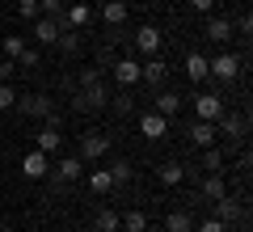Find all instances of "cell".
<instances>
[{"instance_id": "obj_1", "label": "cell", "mask_w": 253, "mask_h": 232, "mask_svg": "<svg viewBox=\"0 0 253 232\" xmlns=\"http://www.w3.org/2000/svg\"><path fill=\"white\" fill-rule=\"evenodd\" d=\"M106 101H110V93H106V85H101L97 68L81 72V89H76V110H106Z\"/></svg>"}, {"instance_id": "obj_2", "label": "cell", "mask_w": 253, "mask_h": 232, "mask_svg": "<svg viewBox=\"0 0 253 232\" xmlns=\"http://www.w3.org/2000/svg\"><path fill=\"white\" fill-rule=\"evenodd\" d=\"M106 152H110V135H101V131H84V135H81V161H93V165H97Z\"/></svg>"}, {"instance_id": "obj_3", "label": "cell", "mask_w": 253, "mask_h": 232, "mask_svg": "<svg viewBox=\"0 0 253 232\" xmlns=\"http://www.w3.org/2000/svg\"><path fill=\"white\" fill-rule=\"evenodd\" d=\"M17 110H21V118H46V114H55V101L46 93H30V97H17Z\"/></svg>"}, {"instance_id": "obj_4", "label": "cell", "mask_w": 253, "mask_h": 232, "mask_svg": "<svg viewBox=\"0 0 253 232\" xmlns=\"http://www.w3.org/2000/svg\"><path fill=\"white\" fill-rule=\"evenodd\" d=\"M207 72H211V76H215V81H236V76H241V59H236V55H215V59H207Z\"/></svg>"}, {"instance_id": "obj_5", "label": "cell", "mask_w": 253, "mask_h": 232, "mask_svg": "<svg viewBox=\"0 0 253 232\" xmlns=\"http://www.w3.org/2000/svg\"><path fill=\"white\" fill-rule=\"evenodd\" d=\"M114 85H118V89H131V85H139V63L131 59V55L114 59Z\"/></svg>"}, {"instance_id": "obj_6", "label": "cell", "mask_w": 253, "mask_h": 232, "mask_svg": "<svg viewBox=\"0 0 253 232\" xmlns=\"http://www.w3.org/2000/svg\"><path fill=\"white\" fill-rule=\"evenodd\" d=\"M165 72H169V68H165V59H161V55H152L148 63H139V81H144L148 89H161V85H165Z\"/></svg>"}, {"instance_id": "obj_7", "label": "cell", "mask_w": 253, "mask_h": 232, "mask_svg": "<svg viewBox=\"0 0 253 232\" xmlns=\"http://www.w3.org/2000/svg\"><path fill=\"white\" fill-rule=\"evenodd\" d=\"M194 114H199L203 123H215V118L224 114V101H219L215 93H199V97H194Z\"/></svg>"}, {"instance_id": "obj_8", "label": "cell", "mask_w": 253, "mask_h": 232, "mask_svg": "<svg viewBox=\"0 0 253 232\" xmlns=\"http://www.w3.org/2000/svg\"><path fill=\"white\" fill-rule=\"evenodd\" d=\"M139 131H144L148 139H165V135H169V118L156 114V110H148V114L139 118Z\"/></svg>"}, {"instance_id": "obj_9", "label": "cell", "mask_w": 253, "mask_h": 232, "mask_svg": "<svg viewBox=\"0 0 253 232\" xmlns=\"http://www.w3.org/2000/svg\"><path fill=\"white\" fill-rule=\"evenodd\" d=\"M21 169H26V178L30 182H42L46 173H51V165H46V152H26V161H21Z\"/></svg>"}, {"instance_id": "obj_10", "label": "cell", "mask_w": 253, "mask_h": 232, "mask_svg": "<svg viewBox=\"0 0 253 232\" xmlns=\"http://www.w3.org/2000/svg\"><path fill=\"white\" fill-rule=\"evenodd\" d=\"M84 178V161L81 156H63L59 165H55V182H81Z\"/></svg>"}, {"instance_id": "obj_11", "label": "cell", "mask_w": 253, "mask_h": 232, "mask_svg": "<svg viewBox=\"0 0 253 232\" xmlns=\"http://www.w3.org/2000/svg\"><path fill=\"white\" fill-rule=\"evenodd\" d=\"M135 46L144 55H161V30H156V26H139L135 30Z\"/></svg>"}, {"instance_id": "obj_12", "label": "cell", "mask_w": 253, "mask_h": 232, "mask_svg": "<svg viewBox=\"0 0 253 232\" xmlns=\"http://www.w3.org/2000/svg\"><path fill=\"white\" fill-rule=\"evenodd\" d=\"M215 220L219 224H236V220H245V207L224 194V198H215Z\"/></svg>"}, {"instance_id": "obj_13", "label": "cell", "mask_w": 253, "mask_h": 232, "mask_svg": "<svg viewBox=\"0 0 253 232\" xmlns=\"http://www.w3.org/2000/svg\"><path fill=\"white\" fill-rule=\"evenodd\" d=\"M34 38H38L42 46L59 43V17H38V21H34Z\"/></svg>"}, {"instance_id": "obj_14", "label": "cell", "mask_w": 253, "mask_h": 232, "mask_svg": "<svg viewBox=\"0 0 253 232\" xmlns=\"http://www.w3.org/2000/svg\"><path fill=\"white\" fill-rule=\"evenodd\" d=\"M203 34H207L211 43H228V38H232L236 30H232V21H228V17H207V26H203Z\"/></svg>"}, {"instance_id": "obj_15", "label": "cell", "mask_w": 253, "mask_h": 232, "mask_svg": "<svg viewBox=\"0 0 253 232\" xmlns=\"http://www.w3.org/2000/svg\"><path fill=\"white\" fill-rule=\"evenodd\" d=\"M186 76H190V85H203L211 76L207 72V55H199V51H190L186 55Z\"/></svg>"}, {"instance_id": "obj_16", "label": "cell", "mask_w": 253, "mask_h": 232, "mask_svg": "<svg viewBox=\"0 0 253 232\" xmlns=\"http://www.w3.org/2000/svg\"><path fill=\"white\" fill-rule=\"evenodd\" d=\"M190 143H194V148H211V143H215V123H194L190 127Z\"/></svg>"}, {"instance_id": "obj_17", "label": "cell", "mask_w": 253, "mask_h": 232, "mask_svg": "<svg viewBox=\"0 0 253 232\" xmlns=\"http://www.w3.org/2000/svg\"><path fill=\"white\" fill-rule=\"evenodd\" d=\"M101 21L106 26H123L126 21V0H106L101 4Z\"/></svg>"}, {"instance_id": "obj_18", "label": "cell", "mask_w": 253, "mask_h": 232, "mask_svg": "<svg viewBox=\"0 0 253 232\" xmlns=\"http://www.w3.org/2000/svg\"><path fill=\"white\" fill-rule=\"evenodd\" d=\"M177 110H181V97H177V93H169V89H156V114H165V118H173V114H177Z\"/></svg>"}, {"instance_id": "obj_19", "label": "cell", "mask_w": 253, "mask_h": 232, "mask_svg": "<svg viewBox=\"0 0 253 232\" xmlns=\"http://www.w3.org/2000/svg\"><path fill=\"white\" fill-rule=\"evenodd\" d=\"M215 123H219V131H224V135H232V139H241V135H245V118H241V114H228V110H224V114H219Z\"/></svg>"}, {"instance_id": "obj_20", "label": "cell", "mask_w": 253, "mask_h": 232, "mask_svg": "<svg viewBox=\"0 0 253 232\" xmlns=\"http://www.w3.org/2000/svg\"><path fill=\"white\" fill-rule=\"evenodd\" d=\"M110 186H114L110 169H97V165H93V169H89V190H93V194H106Z\"/></svg>"}, {"instance_id": "obj_21", "label": "cell", "mask_w": 253, "mask_h": 232, "mask_svg": "<svg viewBox=\"0 0 253 232\" xmlns=\"http://www.w3.org/2000/svg\"><path fill=\"white\" fill-rule=\"evenodd\" d=\"M93 228H97V232H123V228H118V211H114V207H101L97 220H93Z\"/></svg>"}, {"instance_id": "obj_22", "label": "cell", "mask_w": 253, "mask_h": 232, "mask_svg": "<svg viewBox=\"0 0 253 232\" xmlns=\"http://www.w3.org/2000/svg\"><path fill=\"white\" fill-rule=\"evenodd\" d=\"M165 232H194V220H190V211H169V220H165Z\"/></svg>"}, {"instance_id": "obj_23", "label": "cell", "mask_w": 253, "mask_h": 232, "mask_svg": "<svg viewBox=\"0 0 253 232\" xmlns=\"http://www.w3.org/2000/svg\"><path fill=\"white\" fill-rule=\"evenodd\" d=\"M89 17H93V9H89V4H84V0H76L72 9H68V26H72V30L89 26Z\"/></svg>"}, {"instance_id": "obj_24", "label": "cell", "mask_w": 253, "mask_h": 232, "mask_svg": "<svg viewBox=\"0 0 253 232\" xmlns=\"http://www.w3.org/2000/svg\"><path fill=\"white\" fill-rule=\"evenodd\" d=\"M118 228H123V232H144L148 228V215L144 211H126V215H118Z\"/></svg>"}, {"instance_id": "obj_25", "label": "cell", "mask_w": 253, "mask_h": 232, "mask_svg": "<svg viewBox=\"0 0 253 232\" xmlns=\"http://www.w3.org/2000/svg\"><path fill=\"white\" fill-rule=\"evenodd\" d=\"M203 169H207V173H219V169H224V148H215V143L203 148Z\"/></svg>"}, {"instance_id": "obj_26", "label": "cell", "mask_w": 253, "mask_h": 232, "mask_svg": "<svg viewBox=\"0 0 253 232\" xmlns=\"http://www.w3.org/2000/svg\"><path fill=\"white\" fill-rule=\"evenodd\" d=\"M224 194H228L224 178H219V173H211V178L203 182V198H211V203H215V198H224Z\"/></svg>"}, {"instance_id": "obj_27", "label": "cell", "mask_w": 253, "mask_h": 232, "mask_svg": "<svg viewBox=\"0 0 253 232\" xmlns=\"http://www.w3.org/2000/svg\"><path fill=\"white\" fill-rule=\"evenodd\" d=\"M181 178H186V169H181L177 161H169V165H161V186H177Z\"/></svg>"}, {"instance_id": "obj_28", "label": "cell", "mask_w": 253, "mask_h": 232, "mask_svg": "<svg viewBox=\"0 0 253 232\" xmlns=\"http://www.w3.org/2000/svg\"><path fill=\"white\" fill-rule=\"evenodd\" d=\"M59 46H63V55H76V51H81V34H72V30H59Z\"/></svg>"}, {"instance_id": "obj_29", "label": "cell", "mask_w": 253, "mask_h": 232, "mask_svg": "<svg viewBox=\"0 0 253 232\" xmlns=\"http://www.w3.org/2000/svg\"><path fill=\"white\" fill-rule=\"evenodd\" d=\"M131 110H135V97H131V93L123 89V93H118V97H114V114H118V118H126V114H131Z\"/></svg>"}, {"instance_id": "obj_30", "label": "cell", "mask_w": 253, "mask_h": 232, "mask_svg": "<svg viewBox=\"0 0 253 232\" xmlns=\"http://www.w3.org/2000/svg\"><path fill=\"white\" fill-rule=\"evenodd\" d=\"M131 173H135V169H131L126 161H114V165H110V178H114V186H123V182H131Z\"/></svg>"}, {"instance_id": "obj_31", "label": "cell", "mask_w": 253, "mask_h": 232, "mask_svg": "<svg viewBox=\"0 0 253 232\" xmlns=\"http://www.w3.org/2000/svg\"><path fill=\"white\" fill-rule=\"evenodd\" d=\"M21 51H26V38H21V34H9V38H4V55H9V59H17Z\"/></svg>"}, {"instance_id": "obj_32", "label": "cell", "mask_w": 253, "mask_h": 232, "mask_svg": "<svg viewBox=\"0 0 253 232\" xmlns=\"http://www.w3.org/2000/svg\"><path fill=\"white\" fill-rule=\"evenodd\" d=\"M42 63V55H38V46H26V51L17 55V68H38Z\"/></svg>"}, {"instance_id": "obj_33", "label": "cell", "mask_w": 253, "mask_h": 232, "mask_svg": "<svg viewBox=\"0 0 253 232\" xmlns=\"http://www.w3.org/2000/svg\"><path fill=\"white\" fill-rule=\"evenodd\" d=\"M38 13H42V17H59V13H63V0H38Z\"/></svg>"}, {"instance_id": "obj_34", "label": "cell", "mask_w": 253, "mask_h": 232, "mask_svg": "<svg viewBox=\"0 0 253 232\" xmlns=\"http://www.w3.org/2000/svg\"><path fill=\"white\" fill-rule=\"evenodd\" d=\"M17 13H21L26 21H34V17H38V0H17Z\"/></svg>"}, {"instance_id": "obj_35", "label": "cell", "mask_w": 253, "mask_h": 232, "mask_svg": "<svg viewBox=\"0 0 253 232\" xmlns=\"http://www.w3.org/2000/svg\"><path fill=\"white\" fill-rule=\"evenodd\" d=\"M13 106H17V93L9 85H0V110H13Z\"/></svg>"}, {"instance_id": "obj_36", "label": "cell", "mask_w": 253, "mask_h": 232, "mask_svg": "<svg viewBox=\"0 0 253 232\" xmlns=\"http://www.w3.org/2000/svg\"><path fill=\"white\" fill-rule=\"evenodd\" d=\"M199 232H228V224H219V220H203Z\"/></svg>"}, {"instance_id": "obj_37", "label": "cell", "mask_w": 253, "mask_h": 232, "mask_svg": "<svg viewBox=\"0 0 253 232\" xmlns=\"http://www.w3.org/2000/svg\"><path fill=\"white\" fill-rule=\"evenodd\" d=\"M190 9H194V13H211V9H215V0H190Z\"/></svg>"}, {"instance_id": "obj_38", "label": "cell", "mask_w": 253, "mask_h": 232, "mask_svg": "<svg viewBox=\"0 0 253 232\" xmlns=\"http://www.w3.org/2000/svg\"><path fill=\"white\" fill-rule=\"evenodd\" d=\"M13 72H17V59H4V63H0V81H9Z\"/></svg>"}, {"instance_id": "obj_39", "label": "cell", "mask_w": 253, "mask_h": 232, "mask_svg": "<svg viewBox=\"0 0 253 232\" xmlns=\"http://www.w3.org/2000/svg\"><path fill=\"white\" fill-rule=\"evenodd\" d=\"M232 30H241V34H249V30H253V17H249V13H245V17H241V21H236V26H232Z\"/></svg>"}, {"instance_id": "obj_40", "label": "cell", "mask_w": 253, "mask_h": 232, "mask_svg": "<svg viewBox=\"0 0 253 232\" xmlns=\"http://www.w3.org/2000/svg\"><path fill=\"white\" fill-rule=\"evenodd\" d=\"M0 232H13V228H0Z\"/></svg>"}]
</instances>
